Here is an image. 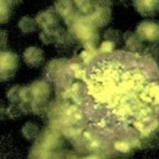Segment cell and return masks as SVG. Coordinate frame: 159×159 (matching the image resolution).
Returning <instances> with one entry per match:
<instances>
[{
  "mask_svg": "<svg viewBox=\"0 0 159 159\" xmlns=\"http://www.w3.org/2000/svg\"><path fill=\"white\" fill-rule=\"evenodd\" d=\"M94 123L119 134L116 142H143L159 128V67L137 52H111L94 61L86 80Z\"/></svg>",
  "mask_w": 159,
  "mask_h": 159,
  "instance_id": "cell-1",
  "label": "cell"
},
{
  "mask_svg": "<svg viewBox=\"0 0 159 159\" xmlns=\"http://www.w3.org/2000/svg\"><path fill=\"white\" fill-rule=\"evenodd\" d=\"M19 56L12 51H0V82H5L14 77L19 67Z\"/></svg>",
  "mask_w": 159,
  "mask_h": 159,
  "instance_id": "cell-2",
  "label": "cell"
},
{
  "mask_svg": "<svg viewBox=\"0 0 159 159\" xmlns=\"http://www.w3.org/2000/svg\"><path fill=\"white\" fill-rule=\"evenodd\" d=\"M36 24L40 29L46 30V29H56L60 24V16L53 11L52 9H47L45 11H41L36 15L35 17Z\"/></svg>",
  "mask_w": 159,
  "mask_h": 159,
  "instance_id": "cell-3",
  "label": "cell"
},
{
  "mask_svg": "<svg viewBox=\"0 0 159 159\" xmlns=\"http://www.w3.org/2000/svg\"><path fill=\"white\" fill-rule=\"evenodd\" d=\"M22 60L29 67H32V68L40 67L45 61V53L40 47L30 46L24 51Z\"/></svg>",
  "mask_w": 159,
  "mask_h": 159,
  "instance_id": "cell-4",
  "label": "cell"
},
{
  "mask_svg": "<svg viewBox=\"0 0 159 159\" xmlns=\"http://www.w3.org/2000/svg\"><path fill=\"white\" fill-rule=\"evenodd\" d=\"M32 94H34V101L36 102H45L48 99L51 94V84L45 81V80H37L30 84Z\"/></svg>",
  "mask_w": 159,
  "mask_h": 159,
  "instance_id": "cell-5",
  "label": "cell"
},
{
  "mask_svg": "<svg viewBox=\"0 0 159 159\" xmlns=\"http://www.w3.org/2000/svg\"><path fill=\"white\" fill-rule=\"evenodd\" d=\"M21 134L27 140H35L40 134V127L34 122H26L21 128Z\"/></svg>",
  "mask_w": 159,
  "mask_h": 159,
  "instance_id": "cell-6",
  "label": "cell"
},
{
  "mask_svg": "<svg viewBox=\"0 0 159 159\" xmlns=\"http://www.w3.org/2000/svg\"><path fill=\"white\" fill-rule=\"evenodd\" d=\"M17 26H19V29H20V31L22 34H31V32H34L36 30L37 24H36V20L35 19H32L31 16L25 15V16H22L19 20Z\"/></svg>",
  "mask_w": 159,
  "mask_h": 159,
  "instance_id": "cell-7",
  "label": "cell"
},
{
  "mask_svg": "<svg viewBox=\"0 0 159 159\" xmlns=\"http://www.w3.org/2000/svg\"><path fill=\"white\" fill-rule=\"evenodd\" d=\"M58 27L56 29H46L40 32V40L43 45H52L58 40Z\"/></svg>",
  "mask_w": 159,
  "mask_h": 159,
  "instance_id": "cell-8",
  "label": "cell"
},
{
  "mask_svg": "<svg viewBox=\"0 0 159 159\" xmlns=\"http://www.w3.org/2000/svg\"><path fill=\"white\" fill-rule=\"evenodd\" d=\"M34 102V94L31 91L30 86H21L20 89V104L22 106H29L32 104Z\"/></svg>",
  "mask_w": 159,
  "mask_h": 159,
  "instance_id": "cell-9",
  "label": "cell"
},
{
  "mask_svg": "<svg viewBox=\"0 0 159 159\" xmlns=\"http://www.w3.org/2000/svg\"><path fill=\"white\" fill-rule=\"evenodd\" d=\"M24 114V108L22 104L19 103H11L10 106L6 107V117L10 119H17Z\"/></svg>",
  "mask_w": 159,
  "mask_h": 159,
  "instance_id": "cell-10",
  "label": "cell"
},
{
  "mask_svg": "<svg viewBox=\"0 0 159 159\" xmlns=\"http://www.w3.org/2000/svg\"><path fill=\"white\" fill-rule=\"evenodd\" d=\"M73 2L82 14H91L94 9V0H73Z\"/></svg>",
  "mask_w": 159,
  "mask_h": 159,
  "instance_id": "cell-11",
  "label": "cell"
},
{
  "mask_svg": "<svg viewBox=\"0 0 159 159\" xmlns=\"http://www.w3.org/2000/svg\"><path fill=\"white\" fill-rule=\"evenodd\" d=\"M73 6H75V2H72L71 0H58L56 2L57 12L63 17H66V12H72Z\"/></svg>",
  "mask_w": 159,
  "mask_h": 159,
  "instance_id": "cell-12",
  "label": "cell"
},
{
  "mask_svg": "<svg viewBox=\"0 0 159 159\" xmlns=\"http://www.w3.org/2000/svg\"><path fill=\"white\" fill-rule=\"evenodd\" d=\"M11 4L6 0H0V24H5L11 15Z\"/></svg>",
  "mask_w": 159,
  "mask_h": 159,
  "instance_id": "cell-13",
  "label": "cell"
},
{
  "mask_svg": "<svg viewBox=\"0 0 159 159\" xmlns=\"http://www.w3.org/2000/svg\"><path fill=\"white\" fill-rule=\"evenodd\" d=\"M20 89H21V86L19 84H14L7 89L6 98L10 103H20Z\"/></svg>",
  "mask_w": 159,
  "mask_h": 159,
  "instance_id": "cell-14",
  "label": "cell"
},
{
  "mask_svg": "<svg viewBox=\"0 0 159 159\" xmlns=\"http://www.w3.org/2000/svg\"><path fill=\"white\" fill-rule=\"evenodd\" d=\"M7 45V34L0 29V51H4Z\"/></svg>",
  "mask_w": 159,
  "mask_h": 159,
  "instance_id": "cell-15",
  "label": "cell"
},
{
  "mask_svg": "<svg viewBox=\"0 0 159 159\" xmlns=\"http://www.w3.org/2000/svg\"><path fill=\"white\" fill-rule=\"evenodd\" d=\"M6 118V107L0 102V122Z\"/></svg>",
  "mask_w": 159,
  "mask_h": 159,
  "instance_id": "cell-16",
  "label": "cell"
},
{
  "mask_svg": "<svg viewBox=\"0 0 159 159\" xmlns=\"http://www.w3.org/2000/svg\"><path fill=\"white\" fill-rule=\"evenodd\" d=\"M9 4H11V5H15V4H17L19 1H21V0H6Z\"/></svg>",
  "mask_w": 159,
  "mask_h": 159,
  "instance_id": "cell-17",
  "label": "cell"
}]
</instances>
